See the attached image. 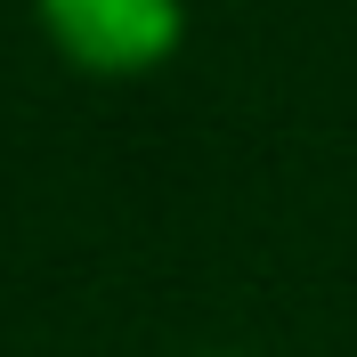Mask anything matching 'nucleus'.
Returning a JSON list of instances; mask_svg holds the SVG:
<instances>
[{"instance_id":"obj_1","label":"nucleus","mask_w":357,"mask_h":357,"mask_svg":"<svg viewBox=\"0 0 357 357\" xmlns=\"http://www.w3.org/2000/svg\"><path fill=\"white\" fill-rule=\"evenodd\" d=\"M33 24L57 66L89 82H138L178 57L187 0H33Z\"/></svg>"},{"instance_id":"obj_2","label":"nucleus","mask_w":357,"mask_h":357,"mask_svg":"<svg viewBox=\"0 0 357 357\" xmlns=\"http://www.w3.org/2000/svg\"><path fill=\"white\" fill-rule=\"evenodd\" d=\"M195 357H252V349H195Z\"/></svg>"}]
</instances>
